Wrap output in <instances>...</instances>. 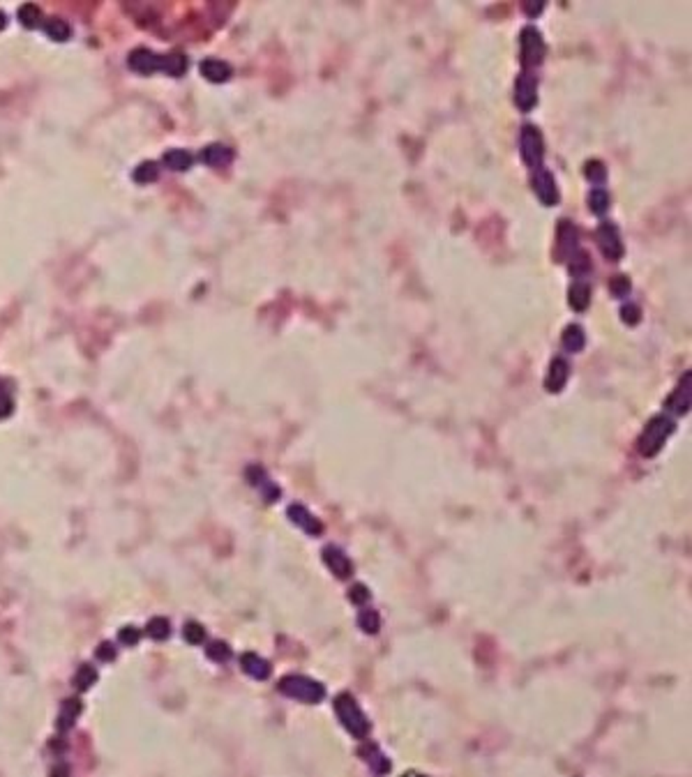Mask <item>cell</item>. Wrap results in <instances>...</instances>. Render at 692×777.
<instances>
[{
    "label": "cell",
    "mask_w": 692,
    "mask_h": 777,
    "mask_svg": "<svg viewBox=\"0 0 692 777\" xmlns=\"http://www.w3.org/2000/svg\"><path fill=\"white\" fill-rule=\"evenodd\" d=\"M333 706H335V713H337V719L348 734H351L355 741H367V736H370L372 731V724H370V717H367L363 708L358 706V701L348 692H342L335 697Z\"/></svg>",
    "instance_id": "6da1fadb"
},
{
    "label": "cell",
    "mask_w": 692,
    "mask_h": 777,
    "mask_svg": "<svg viewBox=\"0 0 692 777\" xmlns=\"http://www.w3.org/2000/svg\"><path fill=\"white\" fill-rule=\"evenodd\" d=\"M277 690L282 692L284 697L300 701V704H307V706L321 704V701L326 699V687H323L319 680L307 678V676H300V674L284 676L277 683Z\"/></svg>",
    "instance_id": "7a4b0ae2"
},
{
    "label": "cell",
    "mask_w": 692,
    "mask_h": 777,
    "mask_svg": "<svg viewBox=\"0 0 692 777\" xmlns=\"http://www.w3.org/2000/svg\"><path fill=\"white\" fill-rule=\"evenodd\" d=\"M676 422L669 418V415H653V418L646 422L642 436L637 439V450L642 457L651 459L663 450L665 441L674 434Z\"/></svg>",
    "instance_id": "3957f363"
},
{
    "label": "cell",
    "mask_w": 692,
    "mask_h": 777,
    "mask_svg": "<svg viewBox=\"0 0 692 777\" xmlns=\"http://www.w3.org/2000/svg\"><path fill=\"white\" fill-rule=\"evenodd\" d=\"M547 42L536 26H524L519 33V60L524 69H536L545 62Z\"/></svg>",
    "instance_id": "277c9868"
},
{
    "label": "cell",
    "mask_w": 692,
    "mask_h": 777,
    "mask_svg": "<svg viewBox=\"0 0 692 777\" xmlns=\"http://www.w3.org/2000/svg\"><path fill=\"white\" fill-rule=\"evenodd\" d=\"M519 155H522V162L526 166L538 169L542 166L545 160V138L542 132L536 127V125L526 123L519 130Z\"/></svg>",
    "instance_id": "5b68a950"
},
{
    "label": "cell",
    "mask_w": 692,
    "mask_h": 777,
    "mask_svg": "<svg viewBox=\"0 0 692 777\" xmlns=\"http://www.w3.org/2000/svg\"><path fill=\"white\" fill-rule=\"evenodd\" d=\"M595 243H598L600 254L612 263L621 261L625 254L623 238H621L619 226L614 222H600L598 224V229H595Z\"/></svg>",
    "instance_id": "8992f818"
},
{
    "label": "cell",
    "mask_w": 692,
    "mask_h": 777,
    "mask_svg": "<svg viewBox=\"0 0 692 777\" xmlns=\"http://www.w3.org/2000/svg\"><path fill=\"white\" fill-rule=\"evenodd\" d=\"M577 251H580V229L570 219H561L556 229V258L561 263L570 261Z\"/></svg>",
    "instance_id": "52a82bcc"
},
{
    "label": "cell",
    "mask_w": 692,
    "mask_h": 777,
    "mask_svg": "<svg viewBox=\"0 0 692 777\" xmlns=\"http://www.w3.org/2000/svg\"><path fill=\"white\" fill-rule=\"evenodd\" d=\"M127 65H130V69H134V72L148 77V74L164 72V69H167V56H160V53L150 51V49L139 47L130 53Z\"/></svg>",
    "instance_id": "ba28073f"
},
{
    "label": "cell",
    "mask_w": 692,
    "mask_h": 777,
    "mask_svg": "<svg viewBox=\"0 0 692 777\" xmlns=\"http://www.w3.org/2000/svg\"><path fill=\"white\" fill-rule=\"evenodd\" d=\"M533 192H536V197L540 199L542 206H556L558 199H561V194H558V187H556V180L554 175H551L549 169L545 166H538L533 169Z\"/></svg>",
    "instance_id": "9c48e42d"
},
{
    "label": "cell",
    "mask_w": 692,
    "mask_h": 777,
    "mask_svg": "<svg viewBox=\"0 0 692 777\" xmlns=\"http://www.w3.org/2000/svg\"><path fill=\"white\" fill-rule=\"evenodd\" d=\"M515 104L524 113L538 104V79L531 72H522L515 81Z\"/></svg>",
    "instance_id": "30bf717a"
},
{
    "label": "cell",
    "mask_w": 692,
    "mask_h": 777,
    "mask_svg": "<svg viewBox=\"0 0 692 777\" xmlns=\"http://www.w3.org/2000/svg\"><path fill=\"white\" fill-rule=\"evenodd\" d=\"M690 402H692V374L685 371L683 378L676 385V390L667 397V402H665V408L674 415H685L690 410Z\"/></svg>",
    "instance_id": "8fae6325"
},
{
    "label": "cell",
    "mask_w": 692,
    "mask_h": 777,
    "mask_svg": "<svg viewBox=\"0 0 692 777\" xmlns=\"http://www.w3.org/2000/svg\"><path fill=\"white\" fill-rule=\"evenodd\" d=\"M321 558H323V563H326L328 570L333 572L337 579H348V577H351V574H353V563H351V558H348V556H346L344 552H342L339 547H335V545L323 547Z\"/></svg>",
    "instance_id": "7c38bea8"
},
{
    "label": "cell",
    "mask_w": 692,
    "mask_h": 777,
    "mask_svg": "<svg viewBox=\"0 0 692 777\" xmlns=\"http://www.w3.org/2000/svg\"><path fill=\"white\" fill-rule=\"evenodd\" d=\"M245 476H247V482H250L254 489H259V494L265 498V503H275L277 498L282 496L279 487L268 476H265V471L261 469V466H250Z\"/></svg>",
    "instance_id": "4fadbf2b"
},
{
    "label": "cell",
    "mask_w": 692,
    "mask_h": 777,
    "mask_svg": "<svg viewBox=\"0 0 692 777\" xmlns=\"http://www.w3.org/2000/svg\"><path fill=\"white\" fill-rule=\"evenodd\" d=\"M287 515H289V519L296 523L298 528H302L305 533L307 535H312V538H319V535L323 533V523L316 519V517L309 513L307 508H305V505H300V503H294V505H289L287 508Z\"/></svg>",
    "instance_id": "5bb4252c"
},
{
    "label": "cell",
    "mask_w": 692,
    "mask_h": 777,
    "mask_svg": "<svg viewBox=\"0 0 692 777\" xmlns=\"http://www.w3.org/2000/svg\"><path fill=\"white\" fill-rule=\"evenodd\" d=\"M568 378H570V362L566 358H554L549 365V371L547 376H545V390L551 395L561 393L563 388L568 385Z\"/></svg>",
    "instance_id": "9a60e30c"
},
{
    "label": "cell",
    "mask_w": 692,
    "mask_h": 777,
    "mask_svg": "<svg viewBox=\"0 0 692 777\" xmlns=\"http://www.w3.org/2000/svg\"><path fill=\"white\" fill-rule=\"evenodd\" d=\"M240 669L254 680H268L272 674V667L268 660H263L256 653H243L240 655Z\"/></svg>",
    "instance_id": "2e32d148"
},
{
    "label": "cell",
    "mask_w": 692,
    "mask_h": 777,
    "mask_svg": "<svg viewBox=\"0 0 692 777\" xmlns=\"http://www.w3.org/2000/svg\"><path fill=\"white\" fill-rule=\"evenodd\" d=\"M201 74L206 77L211 84H224V81L231 79L233 74V67L228 65L226 60H219V58H206L201 62Z\"/></svg>",
    "instance_id": "e0dca14e"
},
{
    "label": "cell",
    "mask_w": 692,
    "mask_h": 777,
    "mask_svg": "<svg viewBox=\"0 0 692 777\" xmlns=\"http://www.w3.org/2000/svg\"><path fill=\"white\" fill-rule=\"evenodd\" d=\"M201 162L208 164V166H228L233 162V150L228 145L211 143L201 150Z\"/></svg>",
    "instance_id": "ac0fdd59"
},
{
    "label": "cell",
    "mask_w": 692,
    "mask_h": 777,
    "mask_svg": "<svg viewBox=\"0 0 692 777\" xmlns=\"http://www.w3.org/2000/svg\"><path fill=\"white\" fill-rule=\"evenodd\" d=\"M358 754H360V756H365V761L370 763V768H372L377 775H383V773H388V770H390L388 756H385L383 752H381V750L377 748V745L365 743L363 748L358 750Z\"/></svg>",
    "instance_id": "d6986e66"
},
{
    "label": "cell",
    "mask_w": 692,
    "mask_h": 777,
    "mask_svg": "<svg viewBox=\"0 0 692 777\" xmlns=\"http://www.w3.org/2000/svg\"><path fill=\"white\" fill-rule=\"evenodd\" d=\"M568 302L575 312H586L588 305H591V286L586 282L577 280L568 291Z\"/></svg>",
    "instance_id": "ffe728a7"
},
{
    "label": "cell",
    "mask_w": 692,
    "mask_h": 777,
    "mask_svg": "<svg viewBox=\"0 0 692 777\" xmlns=\"http://www.w3.org/2000/svg\"><path fill=\"white\" fill-rule=\"evenodd\" d=\"M561 344H563V349H566L568 353L584 351V346H586V334H584V328L577 325V323L568 325L566 330H563V334H561Z\"/></svg>",
    "instance_id": "44dd1931"
},
{
    "label": "cell",
    "mask_w": 692,
    "mask_h": 777,
    "mask_svg": "<svg viewBox=\"0 0 692 777\" xmlns=\"http://www.w3.org/2000/svg\"><path fill=\"white\" fill-rule=\"evenodd\" d=\"M194 157L187 153V150H180V148H174V150H167L164 153V164L171 169V171H187L189 166H192Z\"/></svg>",
    "instance_id": "7402d4cb"
},
{
    "label": "cell",
    "mask_w": 692,
    "mask_h": 777,
    "mask_svg": "<svg viewBox=\"0 0 692 777\" xmlns=\"http://www.w3.org/2000/svg\"><path fill=\"white\" fill-rule=\"evenodd\" d=\"M79 715H81V701L79 699H67L65 704H62V711H60V717H58V729L60 731L72 729Z\"/></svg>",
    "instance_id": "603a6c76"
},
{
    "label": "cell",
    "mask_w": 692,
    "mask_h": 777,
    "mask_svg": "<svg viewBox=\"0 0 692 777\" xmlns=\"http://www.w3.org/2000/svg\"><path fill=\"white\" fill-rule=\"evenodd\" d=\"M588 210L598 214V217L609 210V192L605 187H593L588 192Z\"/></svg>",
    "instance_id": "cb8c5ba5"
},
{
    "label": "cell",
    "mask_w": 692,
    "mask_h": 777,
    "mask_svg": "<svg viewBox=\"0 0 692 777\" xmlns=\"http://www.w3.org/2000/svg\"><path fill=\"white\" fill-rule=\"evenodd\" d=\"M358 628L365 634H377L381 630V616L377 609H363L358 614Z\"/></svg>",
    "instance_id": "d4e9b609"
},
{
    "label": "cell",
    "mask_w": 692,
    "mask_h": 777,
    "mask_svg": "<svg viewBox=\"0 0 692 777\" xmlns=\"http://www.w3.org/2000/svg\"><path fill=\"white\" fill-rule=\"evenodd\" d=\"M44 30H47V35L51 37V40H58V42H65V40H69V35H72L69 23L62 21V18H49V21L44 23Z\"/></svg>",
    "instance_id": "484cf974"
},
{
    "label": "cell",
    "mask_w": 692,
    "mask_h": 777,
    "mask_svg": "<svg viewBox=\"0 0 692 777\" xmlns=\"http://www.w3.org/2000/svg\"><path fill=\"white\" fill-rule=\"evenodd\" d=\"M591 270H593L591 258H588V254L584 249H580L573 258H570V273H573L577 280H582V277L588 275Z\"/></svg>",
    "instance_id": "4316f807"
},
{
    "label": "cell",
    "mask_w": 692,
    "mask_h": 777,
    "mask_svg": "<svg viewBox=\"0 0 692 777\" xmlns=\"http://www.w3.org/2000/svg\"><path fill=\"white\" fill-rule=\"evenodd\" d=\"M160 178V169H157L155 162H141L134 169V180L139 185H145V182H155Z\"/></svg>",
    "instance_id": "83f0119b"
},
{
    "label": "cell",
    "mask_w": 692,
    "mask_h": 777,
    "mask_svg": "<svg viewBox=\"0 0 692 777\" xmlns=\"http://www.w3.org/2000/svg\"><path fill=\"white\" fill-rule=\"evenodd\" d=\"M145 630H148V637H152L155 641H164L171 634V623L167 621V618L155 616V618H150V623Z\"/></svg>",
    "instance_id": "f1b7e54d"
},
{
    "label": "cell",
    "mask_w": 692,
    "mask_h": 777,
    "mask_svg": "<svg viewBox=\"0 0 692 777\" xmlns=\"http://www.w3.org/2000/svg\"><path fill=\"white\" fill-rule=\"evenodd\" d=\"M584 175H586L588 180L595 182V185L600 187L602 182L607 180V166H605V162H600V160L586 162V166H584Z\"/></svg>",
    "instance_id": "f546056e"
},
{
    "label": "cell",
    "mask_w": 692,
    "mask_h": 777,
    "mask_svg": "<svg viewBox=\"0 0 692 777\" xmlns=\"http://www.w3.org/2000/svg\"><path fill=\"white\" fill-rule=\"evenodd\" d=\"M74 683L79 690H88V687H93L95 683H97V669L91 667V665H84L79 671H76Z\"/></svg>",
    "instance_id": "4dcf8cb0"
},
{
    "label": "cell",
    "mask_w": 692,
    "mask_h": 777,
    "mask_svg": "<svg viewBox=\"0 0 692 777\" xmlns=\"http://www.w3.org/2000/svg\"><path fill=\"white\" fill-rule=\"evenodd\" d=\"M206 655L213 662L222 665V662L231 660V648H228V643H224V641H211V643H208V648H206Z\"/></svg>",
    "instance_id": "1f68e13d"
},
{
    "label": "cell",
    "mask_w": 692,
    "mask_h": 777,
    "mask_svg": "<svg viewBox=\"0 0 692 777\" xmlns=\"http://www.w3.org/2000/svg\"><path fill=\"white\" fill-rule=\"evenodd\" d=\"M630 277H625V275H617V277H612V280H609V293L614 295V298H619V300H623V298H628V295H630Z\"/></svg>",
    "instance_id": "d6a6232c"
},
{
    "label": "cell",
    "mask_w": 692,
    "mask_h": 777,
    "mask_svg": "<svg viewBox=\"0 0 692 777\" xmlns=\"http://www.w3.org/2000/svg\"><path fill=\"white\" fill-rule=\"evenodd\" d=\"M40 18H42V12L33 3H25L23 8L19 10V21H21L25 28H35L37 23H40Z\"/></svg>",
    "instance_id": "836d02e7"
},
{
    "label": "cell",
    "mask_w": 692,
    "mask_h": 777,
    "mask_svg": "<svg viewBox=\"0 0 692 777\" xmlns=\"http://www.w3.org/2000/svg\"><path fill=\"white\" fill-rule=\"evenodd\" d=\"M182 637H185L187 643H192V646H199V643L206 641V630H203V625L189 621L185 628H182Z\"/></svg>",
    "instance_id": "e575fe53"
},
{
    "label": "cell",
    "mask_w": 692,
    "mask_h": 777,
    "mask_svg": "<svg viewBox=\"0 0 692 777\" xmlns=\"http://www.w3.org/2000/svg\"><path fill=\"white\" fill-rule=\"evenodd\" d=\"M118 641L123 643V646H136V643L141 641V630L134 628V625H127V628L120 630Z\"/></svg>",
    "instance_id": "d590c367"
},
{
    "label": "cell",
    "mask_w": 692,
    "mask_h": 777,
    "mask_svg": "<svg viewBox=\"0 0 692 777\" xmlns=\"http://www.w3.org/2000/svg\"><path fill=\"white\" fill-rule=\"evenodd\" d=\"M621 317H623V323L637 325L639 321H642V309H639L637 305H630V302H628V305L621 309Z\"/></svg>",
    "instance_id": "8d00e7d4"
},
{
    "label": "cell",
    "mask_w": 692,
    "mask_h": 777,
    "mask_svg": "<svg viewBox=\"0 0 692 777\" xmlns=\"http://www.w3.org/2000/svg\"><path fill=\"white\" fill-rule=\"evenodd\" d=\"M348 600H351L353 604H365L367 600H370V589H367L365 584H355L351 591H348Z\"/></svg>",
    "instance_id": "74e56055"
},
{
    "label": "cell",
    "mask_w": 692,
    "mask_h": 777,
    "mask_svg": "<svg viewBox=\"0 0 692 777\" xmlns=\"http://www.w3.org/2000/svg\"><path fill=\"white\" fill-rule=\"evenodd\" d=\"M12 410H14V399H12L10 390H5L0 385V418H8Z\"/></svg>",
    "instance_id": "f35d334b"
},
{
    "label": "cell",
    "mask_w": 692,
    "mask_h": 777,
    "mask_svg": "<svg viewBox=\"0 0 692 777\" xmlns=\"http://www.w3.org/2000/svg\"><path fill=\"white\" fill-rule=\"evenodd\" d=\"M97 660H99V662H111V660H116V646H113V643H109V641L99 643V648H97Z\"/></svg>",
    "instance_id": "ab89813d"
},
{
    "label": "cell",
    "mask_w": 692,
    "mask_h": 777,
    "mask_svg": "<svg viewBox=\"0 0 692 777\" xmlns=\"http://www.w3.org/2000/svg\"><path fill=\"white\" fill-rule=\"evenodd\" d=\"M542 8H545V3H538V5H533V3H524L522 5V10L526 12V14L529 16H536V14H540L542 12Z\"/></svg>",
    "instance_id": "60d3db41"
},
{
    "label": "cell",
    "mask_w": 692,
    "mask_h": 777,
    "mask_svg": "<svg viewBox=\"0 0 692 777\" xmlns=\"http://www.w3.org/2000/svg\"><path fill=\"white\" fill-rule=\"evenodd\" d=\"M3 28H5V14L0 12V30H3Z\"/></svg>",
    "instance_id": "b9f144b4"
}]
</instances>
